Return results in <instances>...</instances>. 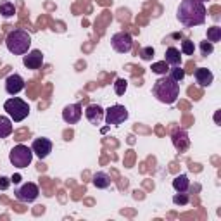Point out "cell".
Wrapping results in <instances>:
<instances>
[{"label": "cell", "mask_w": 221, "mask_h": 221, "mask_svg": "<svg viewBox=\"0 0 221 221\" xmlns=\"http://www.w3.org/2000/svg\"><path fill=\"white\" fill-rule=\"evenodd\" d=\"M47 23H52L50 17H49V16H43V17H40V19H38V26H40V28H43Z\"/></svg>", "instance_id": "ab89813d"}, {"label": "cell", "mask_w": 221, "mask_h": 221, "mask_svg": "<svg viewBox=\"0 0 221 221\" xmlns=\"http://www.w3.org/2000/svg\"><path fill=\"white\" fill-rule=\"evenodd\" d=\"M206 5L201 0H181L178 14L176 17L185 28H193V26H201L206 21Z\"/></svg>", "instance_id": "6da1fadb"}, {"label": "cell", "mask_w": 221, "mask_h": 221, "mask_svg": "<svg viewBox=\"0 0 221 221\" xmlns=\"http://www.w3.org/2000/svg\"><path fill=\"white\" fill-rule=\"evenodd\" d=\"M23 64L28 68V69H40L41 64H43V54L41 50H31L28 52V55H24L23 59Z\"/></svg>", "instance_id": "7c38bea8"}, {"label": "cell", "mask_w": 221, "mask_h": 221, "mask_svg": "<svg viewBox=\"0 0 221 221\" xmlns=\"http://www.w3.org/2000/svg\"><path fill=\"white\" fill-rule=\"evenodd\" d=\"M71 138H73V131L66 130V131H64V140H71Z\"/></svg>", "instance_id": "7bdbcfd3"}, {"label": "cell", "mask_w": 221, "mask_h": 221, "mask_svg": "<svg viewBox=\"0 0 221 221\" xmlns=\"http://www.w3.org/2000/svg\"><path fill=\"white\" fill-rule=\"evenodd\" d=\"M14 193H16V197H17L21 202H33V201H36L38 193H40V188H38L35 183L28 181V183H24L23 187H19Z\"/></svg>", "instance_id": "ba28073f"}, {"label": "cell", "mask_w": 221, "mask_h": 221, "mask_svg": "<svg viewBox=\"0 0 221 221\" xmlns=\"http://www.w3.org/2000/svg\"><path fill=\"white\" fill-rule=\"evenodd\" d=\"M110 45H112V49H114L116 52H119V54H126V52L131 50V47H133V40H131V36H130L128 31H119V33L112 35V38H110Z\"/></svg>", "instance_id": "52a82bcc"}, {"label": "cell", "mask_w": 221, "mask_h": 221, "mask_svg": "<svg viewBox=\"0 0 221 221\" xmlns=\"http://www.w3.org/2000/svg\"><path fill=\"white\" fill-rule=\"evenodd\" d=\"M188 143H190L188 135H187L183 130H174L173 131V145L176 147L178 152L187 150V149H188Z\"/></svg>", "instance_id": "5bb4252c"}, {"label": "cell", "mask_w": 221, "mask_h": 221, "mask_svg": "<svg viewBox=\"0 0 221 221\" xmlns=\"http://www.w3.org/2000/svg\"><path fill=\"white\" fill-rule=\"evenodd\" d=\"M9 161L12 166H16V168H28L33 161V150H31L30 147H26V145H16L9 154Z\"/></svg>", "instance_id": "5b68a950"}, {"label": "cell", "mask_w": 221, "mask_h": 221, "mask_svg": "<svg viewBox=\"0 0 221 221\" xmlns=\"http://www.w3.org/2000/svg\"><path fill=\"white\" fill-rule=\"evenodd\" d=\"M201 2H206V0H201Z\"/></svg>", "instance_id": "9f6ffc18"}, {"label": "cell", "mask_w": 221, "mask_h": 221, "mask_svg": "<svg viewBox=\"0 0 221 221\" xmlns=\"http://www.w3.org/2000/svg\"><path fill=\"white\" fill-rule=\"evenodd\" d=\"M193 74H195V81L199 83V87H209L214 80L212 73L207 68H199V69L193 71Z\"/></svg>", "instance_id": "9a60e30c"}, {"label": "cell", "mask_w": 221, "mask_h": 221, "mask_svg": "<svg viewBox=\"0 0 221 221\" xmlns=\"http://www.w3.org/2000/svg\"><path fill=\"white\" fill-rule=\"evenodd\" d=\"M10 181H12V183H19V181H21V174H14V176L10 178Z\"/></svg>", "instance_id": "7dc6e473"}, {"label": "cell", "mask_w": 221, "mask_h": 221, "mask_svg": "<svg viewBox=\"0 0 221 221\" xmlns=\"http://www.w3.org/2000/svg\"><path fill=\"white\" fill-rule=\"evenodd\" d=\"M211 12H212V17H214V19H220V14H218V12H220V7H218V5H214L211 9Z\"/></svg>", "instance_id": "b9f144b4"}, {"label": "cell", "mask_w": 221, "mask_h": 221, "mask_svg": "<svg viewBox=\"0 0 221 221\" xmlns=\"http://www.w3.org/2000/svg\"><path fill=\"white\" fill-rule=\"evenodd\" d=\"M169 71H171V76H169V78H173V80L178 81V83H180V81L185 78V74H187V73H185V69H181V68H178V66H173V69H169Z\"/></svg>", "instance_id": "484cf974"}, {"label": "cell", "mask_w": 221, "mask_h": 221, "mask_svg": "<svg viewBox=\"0 0 221 221\" xmlns=\"http://www.w3.org/2000/svg\"><path fill=\"white\" fill-rule=\"evenodd\" d=\"M36 168H38V171H45V169H47V166H45V164H41V162H38V166H36Z\"/></svg>", "instance_id": "f5cc1de1"}, {"label": "cell", "mask_w": 221, "mask_h": 221, "mask_svg": "<svg viewBox=\"0 0 221 221\" xmlns=\"http://www.w3.org/2000/svg\"><path fill=\"white\" fill-rule=\"evenodd\" d=\"M85 66H87V62H85V60H80V62L76 64V68H78L76 71H83V68H85Z\"/></svg>", "instance_id": "ee69618b"}, {"label": "cell", "mask_w": 221, "mask_h": 221, "mask_svg": "<svg viewBox=\"0 0 221 221\" xmlns=\"http://www.w3.org/2000/svg\"><path fill=\"white\" fill-rule=\"evenodd\" d=\"M112 0H97V4H100V5H109Z\"/></svg>", "instance_id": "f907efd6"}, {"label": "cell", "mask_w": 221, "mask_h": 221, "mask_svg": "<svg viewBox=\"0 0 221 221\" xmlns=\"http://www.w3.org/2000/svg\"><path fill=\"white\" fill-rule=\"evenodd\" d=\"M118 19L123 23V21H128L130 19V10L128 9H119L118 10Z\"/></svg>", "instance_id": "836d02e7"}, {"label": "cell", "mask_w": 221, "mask_h": 221, "mask_svg": "<svg viewBox=\"0 0 221 221\" xmlns=\"http://www.w3.org/2000/svg\"><path fill=\"white\" fill-rule=\"evenodd\" d=\"M30 135H31V133H30V130H28V128H21V130L14 131V140L23 142V140H26Z\"/></svg>", "instance_id": "83f0119b"}, {"label": "cell", "mask_w": 221, "mask_h": 221, "mask_svg": "<svg viewBox=\"0 0 221 221\" xmlns=\"http://www.w3.org/2000/svg\"><path fill=\"white\" fill-rule=\"evenodd\" d=\"M24 87H26V83H24V80L21 78L19 74H10L5 80V92L9 95H17Z\"/></svg>", "instance_id": "8fae6325"}, {"label": "cell", "mask_w": 221, "mask_h": 221, "mask_svg": "<svg viewBox=\"0 0 221 221\" xmlns=\"http://www.w3.org/2000/svg\"><path fill=\"white\" fill-rule=\"evenodd\" d=\"M133 162H135V152L128 150L126 157H124V166H126V168H133Z\"/></svg>", "instance_id": "1f68e13d"}, {"label": "cell", "mask_w": 221, "mask_h": 221, "mask_svg": "<svg viewBox=\"0 0 221 221\" xmlns=\"http://www.w3.org/2000/svg\"><path fill=\"white\" fill-rule=\"evenodd\" d=\"M85 116H87V119L90 121L92 124H100V121L104 119V109H102L99 104H90L87 110H85Z\"/></svg>", "instance_id": "4fadbf2b"}, {"label": "cell", "mask_w": 221, "mask_h": 221, "mask_svg": "<svg viewBox=\"0 0 221 221\" xmlns=\"http://www.w3.org/2000/svg\"><path fill=\"white\" fill-rule=\"evenodd\" d=\"M40 212H45V207H43V206H36V209H35V214H40Z\"/></svg>", "instance_id": "681fc988"}, {"label": "cell", "mask_w": 221, "mask_h": 221, "mask_svg": "<svg viewBox=\"0 0 221 221\" xmlns=\"http://www.w3.org/2000/svg\"><path fill=\"white\" fill-rule=\"evenodd\" d=\"M220 40H221V28L220 26L209 28V30H207V41L214 43V41H220Z\"/></svg>", "instance_id": "7402d4cb"}, {"label": "cell", "mask_w": 221, "mask_h": 221, "mask_svg": "<svg viewBox=\"0 0 221 221\" xmlns=\"http://www.w3.org/2000/svg\"><path fill=\"white\" fill-rule=\"evenodd\" d=\"M156 133H157L159 137H162V135H164L166 131H164V128H162V126H156Z\"/></svg>", "instance_id": "f6af8a7d"}, {"label": "cell", "mask_w": 221, "mask_h": 221, "mask_svg": "<svg viewBox=\"0 0 221 221\" xmlns=\"http://www.w3.org/2000/svg\"><path fill=\"white\" fill-rule=\"evenodd\" d=\"M4 110L10 116L12 121L21 123V121H24L28 118V114H30V105H28V102H24L23 99H19V97H12L9 100H5Z\"/></svg>", "instance_id": "277c9868"}, {"label": "cell", "mask_w": 221, "mask_h": 221, "mask_svg": "<svg viewBox=\"0 0 221 221\" xmlns=\"http://www.w3.org/2000/svg\"><path fill=\"white\" fill-rule=\"evenodd\" d=\"M12 131H14L12 121L9 118H5V116H0V138H7Z\"/></svg>", "instance_id": "d6986e66"}, {"label": "cell", "mask_w": 221, "mask_h": 221, "mask_svg": "<svg viewBox=\"0 0 221 221\" xmlns=\"http://www.w3.org/2000/svg\"><path fill=\"white\" fill-rule=\"evenodd\" d=\"M180 107H183V109H188V104H187V102H180Z\"/></svg>", "instance_id": "11a10c76"}, {"label": "cell", "mask_w": 221, "mask_h": 221, "mask_svg": "<svg viewBox=\"0 0 221 221\" xmlns=\"http://www.w3.org/2000/svg\"><path fill=\"white\" fill-rule=\"evenodd\" d=\"M168 71H169V68H168V62H166V60L152 64V73H156V74H166Z\"/></svg>", "instance_id": "d4e9b609"}, {"label": "cell", "mask_w": 221, "mask_h": 221, "mask_svg": "<svg viewBox=\"0 0 221 221\" xmlns=\"http://www.w3.org/2000/svg\"><path fill=\"white\" fill-rule=\"evenodd\" d=\"M38 88H41L36 81H30L28 85V97L30 99H38Z\"/></svg>", "instance_id": "4316f807"}, {"label": "cell", "mask_w": 221, "mask_h": 221, "mask_svg": "<svg viewBox=\"0 0 221 221\" xmlns=\"http://www.w3.org/2000/svg\"><path fill=\"white\" fill-rule=\"evenodd\" d=\"M140 57L143 60H152V57H154V49H152V47H145V49H142V50H140Z\"/></svg>", "instance_id": "4dcf8cb0"}, {"label": "cell", "mask_w": 221, "mask_h": 221, "mask_svg": "<svg viewBox=\"0 0 221 221\" xmlns=\"http://www.w3.org/2000/svg\"><path fill=\"white\" fill-rule=\"evenodd\" d=\"M133 197H135V199H143V193L138 192V190H135V192H133Z\"/></svg>", "instance_id": "c3c4849f"}, {"label": "cell", "mask_w": 221, "mask_h": 221, "mask_svg": "<svg viewBox=\"0 0 221 221\" xmlns=\"http://www.w3.org/2000/svg\"><path fill=\"white\" fill-rule=\"evenodd\" d=\"M52 142L49 138H45V137H41V138H35L33 140V145H31V150L33 154L38 157V159H45L49 154L52 152Z\"/></svg>", "instance_id": "9c48e42d"}, {"label": "cell", "mask_w": 221, "mask_h": 221, "mask_svg": "<svg viewBox=\"0 0 221 221\" xmlns=\"http://www.w3.org/2000/svg\"><path fill=\"white\" fill-rule=\"evenodd\" d=\"M126 88H128V81L126 80L118 78V80L114 81V92H116V95H124Z\"/></svg>", "instance_id": "cb8c5ba5"}, {"label": "cell", "mask_w": 221, "mask_h": 221, "mask_svg": "<svg viewBox=\"0 0 221 221\" xmlns=\"http://www.w3.org/2000/svg\"><path fill=\"white\" fill-rule=\"evenodd\" d=\"M92 181H93V185L97 188H107L110 185V176L107 173H104V171H99V173H95L92 176Z\"/></svg>", "instance_id": "2e32d148"}, {"label": "cell", "mask_w": 221, "mask_h": 221, "mask_svg": "<svg viewBox=\"0 0 221 221\" xmlns=\"http://www.w3.org/2000/svg\"><path fill=\"white\" fill-rule=\"evenodd\" d=\"M181 52H183L185 55H193V52H195L193 41L188 40V38H183V41H181Z\"/></svg>", "instance_id": "603a6c76"}, {"label": "cell", "mask_w": 221, "mask_h": 221, "mask_svg": "<svg viewBox=\"0 0 221 221\" xmlns=\"http://www.w3.org/2000/svg\"><path fill=\"white\" fill-rule=\"evenodd\" d=\"M181 124H183L185 128L192 126V124H193V118H190V116H185V118H183V121H181Z\"/></svg>", "instance_id": "f35d334b"}, {"label": "cell", "mask_w": 221, "mask_h": 221, "mask_svg": "<svg viewBox=\"0 0 221 221\" xmlns=\"http://www.w3.org/2000/svg\"><path fill=\"white\" fill-rule=\"evenodd\" d=\"M187 68H188V69H187V71H188V73H192V74H193V71H195V69H192V68H195V64H193L192 60H190V62H188V64H187ZM187 71H185V73H187Z\"/></svg>", "instance_id": "bcb514c9"}, {"label": "cell", "mask_w": 221, "mask_h": 221, "mask_svg": "<svg viewBox=\"0 0 221 221\" xmlns=\"http://www.w3.org/2000/svg\"><path fill=\"white\" fill-rule=\"evenodd\" d=\"M50 24H52V30H54V31H59V33H62V31L66 30L64 23H50Z\"/></svg>", "instance_id": "8d00e7d4"}, {"label": "cell", "mask_w": 221, "mask_h": 221, "mask_svg": "<svg viewBox=\"0 0 221 221\" xmlns=\"http://www.w3.org/2000/svg\"><path fill=\"white\" fill-rule=\"evenodd\" d=\"M164 60L171 64V66H180L181 64V55H180V50L176 47H169L166 54H164Z\"/></svg>", "instance_id": "e0dca14e"}, {"label": "cell", "mask_w": 221, "mask_h": 221, "mask_svg": "<svg viewBox=\"0 0 221 221\" xmlns=\"http://www.w3.org/2000/svg\"><path fill=\"white\" fill-rule=\"evenodd\" d=\"M0 14H2L4 17H12V16L16 14V7H14V4L9 2V0L2 2V4H0Z\"/></svg>", "instance_id": "44dd1931"}, {"label": "cell", "mask_w": 221, "mask_h": 221, "mask_svg": "<svg viewBox=\"0 0 221 221\" xmlns=\"http://www.w3.org/2000/svg\"><path fill=\"white\" fill-rule=\"evenodd\" d=\"M188 187H190V180L187 178V174H178L173 180V188L176 192H187Z\"/></svg>", "instance_id": "ac0fdd59"}, {"label": "cell", "mask_w": 221, "mask_h": 221, "mask_svg": "<svg viewBox=\"0 0 221 221\" xmlns=\"http://www.w3.org/2000/svg\"><path fill=\"white\" fill-rule=\"evenodd\" d=\"M147 16H143V14H140L138 17H137V24H147Z\"/></svg>", "instance_id": "60d3db41"}, {"label": "cell", "mask_w": 221, "mask_h": 221, "mask_svg": "<svg viewBox=\"0 0 221 221\" xmlns=\"http://www.w3.org/2000/svg\"><path fill=\"white\" fill-rule=\"evenodd\" d=\"M128 109L124 107V105H121V104H116V105H110L109 109L105 110V116H104V119L107 124H112V126H118L121 123H124V121L128 119Z\"/></svg>", "instance_id": "8992f818"}, {"label": "cell", "mask_w": 221, "mask_h": 221, "mask_svg": "<svg viewBox=\"0 0 221 221\" xmlns=\"http://www.w3.org/2000/svg\"><path fill=\"white\" fill-rule=\"evenodd\" d=\"M212 50H214V47H212V43L211 41H202L201 43V52H202V55L206 57V55H209V54H212Z\"/></svg>", "instance_id": "f546056e"}, {"label": "cell", "mask_w": 221, "mask_h": 221, "mask_svg": "<svg viewBox=\"0 0 221 221\" xmlns=\"http://www.w3.org/2000/svg\"><path fill=\"white\" fill-rule=\"evenodd\" d=\"M188 97L193 99V100H199V99L202 97V90H197V88L190 87V88H188Z\"/></svg>", "instance_id": "d6a6232c"}, {"label": "cell", "mask_w": 221, "mask_h": 221, "mask_svg": "<svg viewBox=\"0 0 221 221\" xmlns=\"http://www.w3.org/2000/svg\"><path fill=\"white\" fill-rule=\"evenodd\" d=\"M133 130L137 131V133H145V135H147V133H150V130H149V128H145V126H142V124H135V126H133Z\"/></svg>", "instance_id": "74e56055"}, {"label": "cell", "mask_w": 221, "mask_h": 221, "mask_svg": "<svg viewBox=\"0 0 221 221\" xmlns=\"http://www.w3.org/2000/svg\"><path fill=\"white\" fill-rule=\"evenodd\" d=\"M10 185V180L7 176H0V190H7Z\"/></svg>", "instance_id": "d590c367"}, {"label": "cell", "mask_w": 221, "mask_h": 221, "mask_svg": "<svg viewBox=\"0 0 221 221\" xmlns=\"http://www.w3.org/2000/svg\"><path fill=\"white\" fill-rule=\"evenodd\" d=\"M173 202H174L176 206H185V204L188 202V195H185V192H178V195L173 197Z\"/></svg>", "instance_id": "f1b7e54d"}, {"label": "cell", "mask_w": 221, "mask_h": 221, "mask_svg": "<svg viewBox=\"0 0 221 221\" xmlns=\"http://www.w3.org/2000/svg\"><path fill=\"white\" fill-rule=\"evenodd\" d=\"M5 45L10 54L23 55V54H28V49L31 45V36L24 30H12L9 31V35L5 38Z\"/></svg>", "instance_id": "3957f363"}, {"label": "cell", "mask_w": 221, "mask_h": 221, "mask_svg": "<svg viewBox=\"0 0 221 221\" xmlns=\"http://www.w3.org/2000/svg\"><path fill=\"white\" fill-rule=\"evenodd\" d=\"M154 97L162 104H174L180 97V85L169 76H161L152 87Z\"/></svg>", "instance_id": "7a4b0ae2"}, {"label": "cell", "mask_w": 221, "mask_h": 221, "mask_svg": "<svg viewBox=\"0 0 221 221\" xmlns=\"http://www.w3.org/2000/svg\"><path fill=\"white\" fill-rule=\"evenodd\" d=\"M62 119L68 124H76L81 119V104H69L62 110Z\"/></svg>", "instance_id": "30bf717a"}, {"label": "cell", "mask_w": 221, "mask_h": 221, "mask_svg": "<svg viewBox=\"0 0 221 221\" xmlns=\"http://www.w3.org/2000/svg\"><path fill=\"white\" fill-rule=\"evenodd\" d=\"M143 187H145V188H154V183H152V181H145Z\"/></svg>", "instance_id": "816d5d0a"}, {"label": "cell", "mask_w": 221, "mask_h": 221, "mask_svg": "<svg viewBox=\"0 0 221 221\" xmlns=\"http://www.w3.org/2000/svg\"><path fill=\"white\" fill-rule=\"evenodd\" d=\"M128 143H135V137H133V135L128 137Z\"/></svg>", "instance_id": "db71d44e"}, {"label": "cell", "mask_w": 221, "mask_h": 221, "mask_svg": "<svg viewBox=\"0 0 221 221\" xmlns=\"http://www.w3.org/2000/svg\"><path fill=\"white\" fill-rule=\"evenodd\" d=\"M110 12H107V10H104L100 16L97 17V21H95V28H100V33H104V30H105V26L110 23Z\"/></svg>", "instance_id": "ffe728a7"}, {"label": "cell", "mask_w": 221, "mask_h": 221, "mask_svg": "<svg viewBox=\"0 0 221 221\" xmlns=\"http://www.w3.org/2000/svg\"><path fill=\"white\" fill-rule=\"evenodd\" d=\"M126 69L130 71L131 74H143V69H142L140 66H133V64H128V66H126Z\"/></svg>", "instance_id": "e575fe53"}]
</instances>
